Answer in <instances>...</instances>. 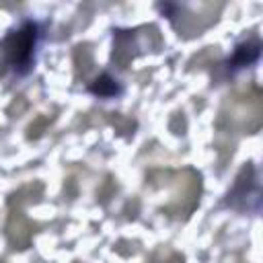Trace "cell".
Segmentation results:
<instances>
[{
  "mask_svg": "<svg viewBox=\"0 0 263 263\" xmlns=\"http://www.w3.org/2000/svg\"><path fill=\"white\" fill-rule=\"evenodd\" d=\"M257 55H259V45H257V43H242V45L234 51L232 64H234V66H245V64H251Z\"/></svg>",
  "mask_w": 263,
  "mask_h": 263,
  "instance_id": "7",
  "label": "cell"
},
{
  "mask_svg": "<svg viewBox=\"0 0 263 263\" xmlns=\"http://www.w3.org/2000/svg\"><path fill=\"white\" fill-rule=\"evenodd\" d=\"M261 115H263V107H261V97L257 90H247L240 95H232L226 99L222 111H220V125H228L234 127L238 132H257L261 127Z\"/></svg>",
  "mask_w": 263,
  "mask_h": 263,
  "instance_id": "1",
  "label": "cell"
},
{
  "mask_svg": "<svg viewBox=\"0 0 263 263\" xmlns=\"http://www.w3.org/2000/svg\"><path fill=\"white\" fill-rule=\"evenodd\" d=\"M132 41H134L132 31H117V33H115V41H113V62H115L119 68H125V66L129 64V60L134 58Z\"/></svg>",
  "mask_w": 263,
  "mask_h": 263,
  "instance_id": "6",
  "label": "cell"
},
{
  "mask_svg": "<svg viewBox=\"0 0 263 263\" xmlns=\"http://www.w3.org/2000/svg\"><path fill=\"white\" fill-rule=\"evenodd\" d=\"M216 21V12L212 14H197L195 10H189V8H181V16L175 21V27L179 29V35L183 33L185 37H193V35H199L205 27H210L212 23Z\"/></svg>",
  "mask_w": 263,
  "mask_h": 263,
  "instance_id": "4",
  "label": "cell"
},
{
  "mask_svg": "<svg viewBox=\"0 0 263 263\" xmlns=\"http://www.w3.org/2000/svg\"><path fill=\"white\" fill-rule=\"evenodd\" d=\"M6 232H8V240L14 249H25L31 240L33 226L23 216V212H12L8 218V224H6Z\"/></svg>",
  "mask_w": 263,
  "mask_h": 263,
  "instance_id": "5",
  "label": "cell"
},
{
  "mask_svg": "<svg viewBox=\"0 0 263 263\" xmlns=\"http://www.w3.org/2000/svg\"><path fill=\"white\" fill-rule=\"evenodd\" d=\"M33 41H35V29L31 25L18 29V31H12L6 41H4V53L6 58L14 64V66H21L25 68L31 60V49H33Z\"/></svg>",
  "mask_w": 263,
  "mask_h": 263,
  "instance_id": "3",
  "label": "cell"
},
{
  "mask_svg": "<svg viewBox=\"0 0 263 263\" xmlns=\"http://www.w3.org/2000/svg\"><path fill=\"white\" fill-rule=\"evenodd\" d=\"M90 90H92L95 95H99V97H111V95H115V92L119 90V86L115 84L113 78H109L107 74H103L101 78H97V80L90 84Z\"/></svg>",
  "mask_w": 263,
  "mask_h": 263,
  "instance_id": "8",
  "label": "cell"
},
{
  "mask_svg": "<svg viewBox=\"0 0 263 263\" xmlns=\"http://www.w3.org/2000/svg\"><path fill=\"white\" fill-rule=\"evenodd\" d=\"M175 191H173V201L166 205V212L175 214H185L191 212V208L197 201L199 195V175L195 171H181L175 175Z\"/></svg>",
  "mask_w": 263,
  "mask_h": 263,
  "instance_id": "2",
  "label": "cell"
}]
</instances>
